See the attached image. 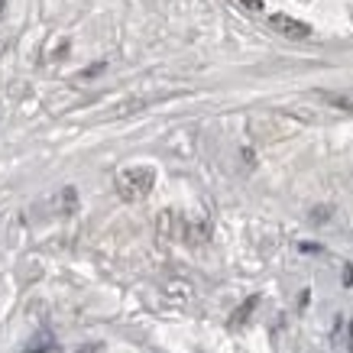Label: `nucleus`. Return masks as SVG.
<instances>
[{
  "mask_svg": "<svg viewBox=\"0 0 353 353\" xmlns=\"http://www.w3.org/2000/svg\"><path fill=\"white\" fill-rule=\"evenodd\" d=\"M152 182H156V172L146 169V165L143 169H127L120 175V194L123 198H146Z\"/></svg>",
  "mask_w": 353,
  "mask_h": 353,
  "instance_id": "obj_1",
  "label": "nucleus"
},
{
  "mask_svg": "<svg viewBox=\"0 0 353 353\" xmlns=\"http://www.w3.org/2000/svg\"><path fill=\"white\" fill-rule=\"evenodd\" d=\"M269 26H272V30H279L282 36H292V39H308V36H311L308 23L292 20V17H285V13H272V17H269Z\"/></svg>",
  "mask_w": 353,
  "mask_h": 353,
  "instance_id": "obj_2",
  "label": "nucleus"
},
{
  "mask_svg": "<svg viewBox=\"0 0 353 353\" xmlns=\"http://www.w3.org/2000/svg\"><path fill=\"white\" fill-rule=\"evenodd\" d=\"M256 301H259L256 295H253V299H246V305H240V308L234 311V318H230V324H243L246 318H250V311L256 308Z\"/></svg>",
  "mask_w": 353,
  "mask_h": 353,
  "instance_id": "obj_3",
  "label": "nucleus"
},
{
  "mask_svg": "<svg viewBox=\"0 0 353 353\" xmlns=\"http://www.w3.org/2000/svg\"><path fill=\"white\" fill-rule=\"evenodd\" d=\"M26 353H59V347H55V341H49V337L43 334L36 343H30V347H26Z\"/></svg>",
  "mask_w": 353,
  "mask_h": 353,
  "instance_id": "obj_4",
  "label": "nucleus"
},
{
  "mask_svg": "<svg viewBox=\"0 0 353 353\" xmlns=\"http://www.w3.org/2000/svg\"><path fill=\"white\" fill-rule=\"evenodd\" d=\"M62 214H72V211H75V188H65L62 192Z\"/></svg>",
  "mask_w": 353,
  "mask_h": 353,
  "instance_id": "obj_5",
  "label": "nucleus"
},
{
  "mask_svg": "<svg viewBox=\"0 0 353 353\" xmlns=\"http://www.w3.org/2000/svg\"><path fill=\"white\" fill-rule=\"evenodd\" d=\"M331 104H341V108H353V94H324Z\"/></svg>",
  "mask_w": 353,
  "mask_h": 353,
  "instance_id": "obj_6",
  "label": "nucleus"
},
{
  "mask_svg": "<svg viewBox=\"0 0 353 353\" xmlns=\"http://www.w3.org/2000/svg\"><path fill=\"white\" fill-rule=\"evenodd\" d=\"M104 72V62H97V65H91L88 72H81V78H94V75H101Z\"/></svg>",
  "mask_w": 353,
  "mask_h": 353,
  "instance_id": "obj_7",
  "label": "nucleus"
},
{
  "mask_svg": "<svg viewBox=\"0 0 353 353\" xmlns=\"http://www.w3.org/2000/svg\"><path fill=\"white\" fill-rule=\"evenodd\" d=\"M343 282H347V285H353V266H347V272H343Z\"/></svg>",
  "mask_w": 353,
  "mask_h": 353,
  "instance_id": "obj_8",
  "label": "nucleus"
},
{
  "mask_svg": "<svg viewBox=\"0 0 353 353\" xmlns=\"http://www.w3.org/2000/svg\"><path fill=\"white\" fill-rule=\"evenodd\" d=\"M246 7H253V10H259L263 3H259V0H246Z\"/></svg>",
  "mask_w": 353,
  "mask_h": 353,
  "instance_id": "obj_9",
  "label": "nucleus"
},
{
  "mask_svg": "<svg viewBox=\"0 0 353 353\" xmlns=\"http://www.w3.org/2000/svg\"><path fill=\"white\" fill-rule=\"evenodd\" d=\"M3 3H7V0H0V17H3Z\"/></svg>",
  "mask_w": 353,
  "mask_h": 353,
  "instance_id": "obj_10",
  "label": "nucleus"
}]
</instances>
